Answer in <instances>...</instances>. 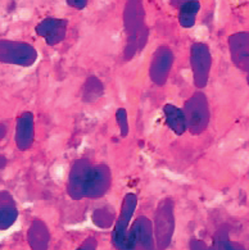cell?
I'll return each mask as SVG.
<instances>
[{"label":"cell","instance_id":"cell-12","mask_svg":"<svg viewBox=\"0 0 249 250\" xmlns=\"http://www.w3.org/2000/svg\"><path fill=\"white\" fill-rule=\"evenodd\" d=\"M227 42L232 64L242 72L249 73V32L242 31L230 35Z\"/></svg>","mask_w":249,"mask_h":250},{"label":"cell","instance_id":"cell-4","mask_svg":"<svg viewBox=\"0 0 249 250\" xmlns=\"http://www.w3.org/2000/svg\"><path fill=\"white\" fill-rule=\"evenodd\" d=\"M212 53L205 42H193L190 46V68L193 83L197 90H203L209 83L212 71Z\"/></svg>","mask_w":249,"mask_h":250},{"label":"cell","instance_id":"cell-8","mask_svg":"<svg viewBox=\"0 0 249 250\" xmlns=\"http://www.w3.org/2000/svg\"><path fill=\"white\" fill-rule=\"evenodd\" d=\"M113 176L111 168L106 163L92 165L85 188V199H100L110 191Z\"/></svg>","mask_w":249,"mask_h":250},{"label":"cell","instance_id":"cell-25","mask_svg":"<svg viewBox=\"0 0 249 250\" xmlns=\"http://www.w3.org/2000/svg\"><path fill=\"white\" fill-rule=\"evenodd\" d=\"M5 135H7V126L4 124H0V141L3 140Z\"/></svg>","mask_w":249,"mask_h":250},{"label":"cell","instance_id":"cell-27","mask_svg":"<svg viewBox=\"0 0 249 250\" xmlns=\"http://www.w3.org/2000/svg\"><path fill=\"white\" fill-rule=\"evenodd\" d=\"M247 83H248L249 86V73H247Z\"/></svg>","mask_w":249,"mask_h":250},{"label":"cell","instance_id":"cell-15","mask_svg":"<svg viewBox=\"0 0 249 250\" xmlns=\"http://www.w3.org/2000/svg\"><path fill=\"white\" fill-rule=\"evenodd\" d=\"M162 112H163L164 122H166L168 128H170L176 136H182V135L188 131L186 118H185L182 108L176 106L175 104L167 103L163 105Z\"/></svg>","mask_w":249,"mask_h":250},{"label":"cell","instance_id":"cell-18","mask_svg":"<svg viewBox=\"0 0 249 250\" xmlns=\"http://www.w3.org/2000/svg\"><path fill=\"white\" fill-rule=\"evenodd\" d=\"M201 11L199 0H185L179 8V23L181 27L191 28L197 22V16Z\"/></svg>","mask_w":249,"mask_h":250},{"label":"cell","instance_id":"cell-6","mask_svg":"<svg viewBox=\"0 0 249 250\" xmlns=\"http://www.w3.org/2000/svg\"><path fill=\"white\" fill-rule=\"evenodd\" d=\"M175 62V54L167 45H160L154 50L149 64L150 81L156 86L167 83Z\"/></svg>","mask_w":249,"mask_h":250},{"label":"cell","instance_id":"cell-20","mask_svg":"<svg viewBox=\"0 0 249 250\" xmlns=\"http://www.w3.org/2000/svg\"><path fill=\"white\" fill-rule=\"evenodd\" d=\"M92 221L99 225L100 227L103 226V221H107L108 226L112 225V222L114 221V213L111 210L110 208H99L96 209L95 212L92 213Z\"/></svg>","mask_w":249,"mask_h":250},{"label":"cell","instance_id":"cell-9","mask_svg":"<svg viewBox=\"0 0 249 250\" xmlns=\"http://www.w3.org/2000/svg\"><path fill=\"white\" fill-rule=\"evenodd\" d=\"M137 195L134 192H127L123 196L122 204H121L120 216L117 218L114 231H113V241L120 250H125L126 245L127 232H129V225L133 219L134 213L136 210Z\"/></svg>","mask_w":249,"mask_h":250},{"label":"cell","instance_id":"cell-16","mask_svg":"<svg viewBox=\"0 0 249 250\" xmlns=\"http://www.w3.org/2000/svg\"><path fill=\"white\" fill-rule=\"evenodd\" d=\"M27 239L32 250L48 249L50 235H49V229L46 225H45V222H43L39 218H35L32 223H31L30 229H28Z\"/></svg>","mask_w":249,"mask_h":250},{"label":"cell","instance_id":"cell-1","mask_svg":"<svg viewBox=\"0 0 249 250\" xmlns=\"http://www.w3.org/2000/svg\"><path fill=\"white\" fill-rule=\"evenodd\" d=\"M145 8L143 0H126L123 7V31L126 35V44L123 46V61H133L149 40V27L145 21Z\"/></svg>","mask_w":249,"mask_h":250},{"label":"cell","instance_id":"cell-21","mask_svg":"<svg viewBox=\"0 0 249 250\" xmlns=\"http://www.w3.org/2000/svg\"><path fill=\"white\" fill-rule=\"evenodd\" d=\"M211 250H244V248L239 244L231 243L229 239L226 237H222V239L217 240V243L213 245Z\"/></svg>","mask_w":249,"mask_h":250},{"label":"cell","instance_id":"cell-17","mask_svg":"<svg viewBox=\"0 0 249 250\" xmlns=\"http://www.w3.org/2000/svg\"><path fill=\"white\" fill-rule=\"evenodd\" d=\"M104 83L95 75H90L82 83L81 100L85 104H94L104 95Z\"/></svg>","mask_w":249,"mask_h":250},{"label":"cell","instance_id":"cell-2","mask_svg":"<svg viewBox=\"0 0 249 250\" xmlns=\"http://www.w3.org/2000/svg\"><path fill=\"white\" fill-rule=\"evenodd\" d=\"M186 126L191 135L198 136L204 132L211 122V108H209L208 98L202 90H197L185 100L184 106Z\"/></svg>","mask_w":249,"mask_h":250},{"label":"cell","instance_id":"cell-23","mask_svg":"<svg viewBox=\"0 0 249 250\" xmlns=\"http://www.w3.org/2000/svg\"><path fill=\"white\" fill-rule=\"evenodd\" d=\"M96 249V245H95V240L92 239H88L85 243L82 244L81 248L77 250H95Z\"/></svg>","mask_w":249,"mask_h":250},{"label":"cell","instance_id":"cell-24","mask_svg":"<svg viewBox=\"0 0 249 250\" xmlns=\"http://www.w3.org/2000/svg\"><path fill=\"white\" fill-rule=\"evenodd\" d=\"M7 165H8L7 157H5V155H0V172L7 167Z\"/></svg>","mask_w":249,"mask_h":250},{"label":"cell","instance_id":"cell-3","mask_svg":"<svg viewBox=\"0 0 249 250\" xmlns=\"http://www.w3.org/2000/svg\"><path fill=\"white\" fill-rule=\"evenodd\" d=\"M38 50L35 46L26 42L17 40H0V63L17 65V67H31L38 61Z\"/></svg>","mask_w":249,"mask_h":250},{"label":"cell","instance_id":"cell-22","mask_svg":"<svg viewBox=\"0 0 249 250\" xmlns=\"http://www.w3.org/2000/svg\"><path fill=\"white\" fill-rule=\"evenodd\" d=\"M90 0H66V3L68 4L69 7L73 8V9H77V11H82L88 7Z\"/></svg>","mask_w":249,"mask_h":250},{"label":"cell","instance_id":"cell-26","mask_svg":"<svg viewBox=\"0 0 249 250\" xmlns=\"http://www.w3.org/2000/svg\"><path fill=\"white\" fill-rule=\"evenodd\" d=\"M184 1H185V0H170V3L176 8H180L181 4L184 3Z\"/></svg>","mask_w":249,"mask_h":250},{"label":"cell","instance_id":"cell-13","mask_svg":"<svg viewBox=\"0 0 249 250\" xmlns=\"http://www.w3.org/2000/svg\"><path fill=\"white\" fill-rule=\"evenodd\" d=\"M14 140L18 150H30L35 143V117L32 112L27 110L21 113L16 122V134Z\"/></svg>","mask_w":249,"mask_h":250},{"label":"cell","instance_id":"cell-7","mask_svg":"<svg viewBox=\"0 0 249 250\" xmlns=\"http://www.w3.org/2000/svg\"><path fill=\"white\" fill-rule=\"evenodd\" d=\"M92 163L88 158H80L72 163L67 180V194L73 200L85 199V188Z\"/></svg>","mask_w":249,"mask_h":250},{"label":"cell","instance_id":"cell-11","mask_svg":"<svg viewBox=\"0 0 249 250\" xmlns=\"http://www.w3.org/2000/svg\"><path fill=\"white\" fill-rule=\"evenodd\" d=\"M68 30V21L65 18L46 17L35 26V32L39 38L44 39L49 46H57L65 42Z\"/></svg>","mask_w":249,"mask_h":250},{"label":"cell","instance_id":"cell-10","mask_svg":"<svg viewBox=\"0 0 249 250\" xmlns=\"http://www.w3.org/2000/svg\"><path fill=\"white\" fill-rule=\"evenodd\" d=\"M153 225L147 217L140 216L127 232L125 250H153Z\"/></svg>","mask_w":249,"mask_h":250},{"label":"cell","instance_id":"cell-5","mask_svg":"<svg viewBox=\"0 0 249 250\" xmlns=\"http://www.w3.org/2000/svg\"><path fill=\"white\" fill-rule=\"evenodd\" d=\"M175 229V203L171 198L162 199L154 213L153 233L159 249L167 248Z\"/></svg>","mask_w":249,"mask_h":250},{"label":"cell","instance_id":"cell-19","mask_svg":"<svg viewBox=\"0 0 249 250\" xmlns=\"http://www.w3.org/2000/svg\"><path fill=\"white\" fill-rule=\"evenodd\" d=\"M116 122L118 125V128H120V135L121 137H127L130 134V124H129V114H127V110L125 108H118L116 110Z\"/></svg>","mask_w":249,"mask_h":250},{"label":"cell","instance_id":"cell-14","mask_svg":"<svg viewBox=\"0 0 249 250\" xmlns=\"http://www.w3.org/2000/svg\"><path fill=\"white\" fill-rule=\"evenodd\" d=\"M18 218L17 203L8 190L0 191V229H8Z\"/></svg>","mask_w":249,"mask_h":250}]
</instances>
